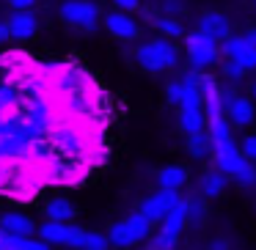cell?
Returning a JSON list of instances; mask_svg holds the SVG:
<instances>
[{
	"mask_svg": "<svg viewBox=\"0 0 256 250\" xmlns=\"http://www.w3.org/2000/svg\"><path fill=\"white\" fill-rule=\"evenodd\" d=\"M135 58H138V66L146 69V72H166V69L176 66L179 52L168 39H154V41L140 44L135 50Z\"/></svg>",
	"mask_w": 256,
	"mask_h": 250,
	"instance_id": "6da1fadb",
	"label": "cell"
},
{
	"mask_svg": "<svg viewBox=\"0 0 256 250\" xmlns=\"http://www.w3.org/2000/svg\"><path fill=\"white\" fill-rule=\"evenodd\" d=\"M152 234V223L146 220L140 212H135V215H130L127 220H118L110 226V231H108V239H110L113 248L118 250H127L132 248V245L144 242L146 237Z\"/></svg>",
	"mask_w": 256,
	"mask_h": 250,
	"instance_id": "7a4b0ae2",
	"label": "cell"
},
{
	"mask_svg": "<svg viewBox=\"0 0 256 250\" xmlns=\"http://www.w3.org/2000/svg\"><path fill=\"white\" fill-rule=\"evenodd\" d=\"M184 44H188V55H190L193 72H204V69L215 66L220 61V47H218V41H212L210 36L198 33V30L184 36Z\"/></svg>",
	"mask_w": 256,
	"mask_h": 250,
	"instance_id": "3957f363",
	"label": "cell"
},
{
	"mask_svg": "<svg viewBox=\"0 0 256 250\" xmlns=\"http://www.w3.org/2000/svg\"><path fill=\"white\" fill-rule=\"evenodd\" d=\"M58 14H61L64 22L74 25V28H83V30H94L102 17L100 6L91 3V0H64Z\"/></svg>",
	"mask_w": 256,
	"mask_h": 250,
	"instance_id": "277c9868",
	"label": "cell"
},
{
	"mask_svg": "<svg viewBox=\"0 0 256 250\" xmlns=\"http://www.w3.org/2000/svg\"><path fill=\"white\" fill-rule=\"evenodd\" d=\"M179 193L176 190H157L154 195H149V198L144 201V206H140V215L146 217V220L154 226V223H162L168 217V212L174 209V206L179 204Z\"/></svg>",
	"mask_w": 256,
	"mask_h": 250,
	"instance_id": "5b68a950",
	"label": "cell"
},
{
	"mask_svg": "<svg viewBox=\"0 0 256 250\" xmlns=\"http://www.w3.org/2000/svg\"><path fill=\"white\" fill-rule=\"evenodd\" d=\"M0 228L12 234V237H25V239H34V234H39L36 223L22 212H3L0 215Z\"/></svg>",
	"mask_w": 256,
	"mask_h": 250,
	"instance_id": "8992f818",
	"label": "cell"
},
{
	"mask_svg": "<svg viewBox=\"0 0 256 250\" xmlns=\"http://www.w3.org/2000/svg\"><path fill=\"white\" fill-rule=\"evenodd\" d=\"M105 28H108V33L110 36H116V39H122V41H132V39H138V22H135L130 14H124V11H110L105 17Z\"/></svg>",
	"mask_w": 256,
	"mask_h": 250,
	"instance_id": "52a82bcc",
	"label": "cell"
},
{
	"mask_svg": "<svg viewBox=\"0 0 256 250\" xmlns=\"http://www.w3.org/2000/svg\"><path fill=\"white\" fill-rule=\"evenodd\" d=\"M8 30H12V39L17 41H28L36 36V28H39V22H36V17L30 11H14L12 17L6 19Z\"/></svg>",
	"mask_w": 256,
	"mask_h": 250,
	"instance_id": "ba28073f",
	"label": "cell"
},
{
	"mask_svg": "<svg viewBox=\"0 0 256 250\" xmlns=\"http://www.w3.org/2000/svg\"><path fill=\"white\" fill-rule=\"evenodd\" d=\"M198 33H204V36H210L212 41H226L228 36V19L223 17V14H218V11H206V14H201V19H198Z\"/></svg>",
	"mask_w": 256,
	"mask_h": 250,
	"instance_id": "9c48e42d",
	"label": "cell"
},
{
	"mask_svg": "<svg viewBox=\"0 0 256 250\" xmlns=\"http://www.w3.org/2000/svg\"><path fill=\"white\" fill-rule=\"evenodd\" d=\"M254 116H256V110H254V102H250L248 96H237V99L232 102V107H228V113H226V118L240 129L250 127Z\"/></svg>",
	"mask_w": 256,
	"mask_h": 250,
	"instance_id": "30bf717a",
	"label": "cell"
},
{
	"mask_svg": "<svg viewBox=\"0 0 256 250\" xmlns=\"http://www.w3.org/2000/svg\"><path fill=\"white\" fill-rule=\"evenodd\" d=\"M44 215H47V220H52V223H69L74 217V204L69 198H50L44 204Z\"/></svg>",
	"mask_w": 256,
	"mask_h": 250,
	"instance_id": "8fae6325",
	"label": "cell"
},
{
	"mask_svg": "<svg viewBox=\"0 0 256 250\" xmlns=\"http://www.w3.org/2000/svg\"><path fill=\"white\" fill-rule=\"evenodd\" d=\"M184 182H188V168L182 165L160 168V173H157V187L160 190H179Z\"/></svg>",
	"mask_w": 256,
	"mask_h": 250,
	"instance_id": "7c38bea8",
	"label": "cell"
},
{
	"mask_svg": "<svg viewBox=\"0 0 256 250\" xmlns=\"http://www.w3.org/2000/svg\"><path fill=\"white\" fill-rule=\"evenodd\" d=\"M184 223H188V201H179V204L168 212L166 220L160 223V231L179 237V234H182V228H184Z\"/></svg>",
	"mask_w": 256,
	"mask_h": 250,
	"instance_id": "4fadbf2b",
	"label": "cell"
},
{
	"mask_svg": "<svg viewBox=\"0 0 256 250\" xmlns=\"http://www.w3.org/2000/svg\"><path fill=\"white\" fill-rule=\"evenodd\" d=\"M245 165H248V160L240 154V149L237 151H226V154H215V168L223 173V176H237Z\"/></svg>",
	"mask_w": 256,
	"mask_h": 250,
	"instance_id": "5bb4252c",
	"label": "cell"
},
{
	"mask_svg": "<svg viewBox=\"0 0 256 250\" xmlns=\"http://www.w3.org/2000/svg\"><path fill=\"white\" fill-rule=\"evenodd\" d=\"M198 190H201V198H218V195L226 190V176L220 171H206L198 182Z\"/></svg>",
	"mask_w": 256,
	"mask_h": 250,
	"instance_id": "9a60e30c",
	"label": "cell"
},
{
	"mask_svg": "<svg viewBox=\"0 0 256 250\" xmlns=\"http://www.w3.org/2000/svg\"><path fill=\"white\" fill-rule=\"evenodd\" d=\"M179 127L188 135H201L206 132V116L201 110H179Z\"/></svg>",
	"mask_w": 256,
	"mask_h": 250,
	"instance_id": "2e32d148",
	"label": "cell"
},
{
	"mask_svg": "<svg viewBox=\"0 0 256 250\" xmlns=\"http://www.w3.org/2000/svg\"><path fill=\"white\" fill-rule=\"evenodd\" d=\"M66 234H69V223L47 220L44 226H39V239L47 245H64V248H66Z\"/></svg>",
	"mask_w": 256,
	"mask_h": 250,
	"instance_id": "e0dca14e",
	"label": "cell"
},
{
	"mask_svg": "<svg viewBox=\"0 0 256 250\" xmlns=\"http://www.w3.org/2000/svg\"><path fill=\"white\" fill-rule=\"evenodd\" d=\"M188 151H190L193 160H204V157H210L215 149H212L210 135L201 132V135H190V138H188Z\"/></svg>",
	"mask_w": 256,
	"mask_h": 250,
	"instance_id": "ac0fdd59",
	"label": "cell"
},
{
	"mask_svg": "<svg viewBox=\"0 0 256 250\" xmlns=\"http://www.w3.org/2000/svg\"><path fill=\"white\" fill-rule=\"evenodd\" d=\"M242 50H245L242 36H228V39L220 44V55H226V61H237Z\"/></svg>",
	"mask_w": 256,
	"mask_h": 250,
	"instance_id": "d6986e66",
	"label": "cell"
},
{
	"mask_svg": "<svg viewBox=\"0 0 256 250\" xmlns=\"http://www.w3.org/2000/svg\"><path fill=\"white\" fill-rule=\"evenodd\" d=\"M188 201V223H201L206 217V198H184Z\"/></svg>",
	"mask_w": 256,
	"mask_h": 250,
	"instance_id": "ffe728a7",
	"label": "cell"
},
{
	"mask_svg": "<svg viewBox=\"0 0 256 250\" xmlns=\"http://www.w3.org/2000/svg\"><path fill=\"white\" fill-rule=\"evenodd\" d=\"M108 248H110V239H108V234H102V231H86L83 250H108Z\"/></svg>",
	"mask_w": 256,
	"mask_h": 250,
	"instance_id": "44dd1931",
	"label": "cell"
},
{
	"mask_svg": "<svg viewBox=\"0 0 256 250\" xmlns=\"http://www.w3.org/2000/svg\"><path fill=\"white\" fill-rule=\"evenodd\" d=\"M154 25L160 28L162 36H168V41L176 39V36H182V28H179V22H176V19H171V17H157Z\"/></svg>",
	"mask_w": 256,
	"mask_h": 250,
	"instance_id": "7402d4cb",
	"label": "cell"
},
{
	"mask_svg": "<svg viewBox=\"0 0 256 250\" xmlns=\"http://www.w3.org/2000/svg\"><path fill=\"white\" fill-rule=\"evenodd\" d=\"M176 242H179V237L160 231V234L152 237V250H174V248H176Z\"/></svg>",
	"mask_w": 256,
	"mask_h": 250,
	"instance_id": "603a6c76",
	"label": "cell"
},
{
	"mask_svg": "<svg viewBox=\"0 0 256 250\" xmlns=\"http://www.w3.org/2000/svg\"><path fill=\"white\" fill-rule=\"evenodd\" d=\"M83 242H86V231H83L80 226H72V223H69L66 248H72V250H83Z\"/></svg>",
	"mask_w": 256,
	"mask_h": 250,
	"instance_id": "cb8c5ba5",
	"label": "cell"
},
{
	"mask_svg": "<svg viewBox=\"0 0 256 250\" xmlns=\"http://www.w3.org/2000/svg\"><path fill=\"white\" fill-rule=\"evenodd\" d=\"M240 154L248 162H256V135H245L242 143H240Z\"/></svg>",
	"mask_w": 256,
	"mask_h": 250,
	"instance_id": "d4e9b609",
	"label": "cell"
},
{
	"mask_svg": "<svg viewBox=\"0 0 256 250\" xmlns=\"http://www.w3.org/2000/svg\"><path fill=\"white\" fill-rule=\"evenodd\" d=\"M182 91H184V83H182V80H174V83H168V85H166L168 105H179V102H182Z\"/></svg>",
	"mask_w": 256,
	"mask_h": 250,
	"instance_id": "484cf974",
	"label": "cell"
},
{
	"mask_svg": "<svg viewBox=\"0 0 256 250\" xmlns=\"http://www.w3.org/2000/svg\"><path fill=\"white\" fill-rule=\"evenodd\" d=\"M234 182L242 184V187H250V184H256V168H254V162H248V165H245L242 171L234 176Z\"/></svg>",
	"mask_w": 256,
	"mask_h": 250,
	"instance_id": "4316f807",
	"label": "cell"
},
{
	"mask_svg": "<svg viewBox=\"0 0 256 250\" xmlns=\"http://www.w3.org/2000/svg\"><path fill=\"white\" fill-rule=\"evenodd\" d=\"M237 61H240V66H242L245 72L256 69V50H254V47H245V50L240 52V58H237Z\"/></svg>",
	"mask_w": 256,
	"mask_h": 250,
	"instance_id": "83f0119b",
	"label": "cell"
},
{
	"mask_svg": "<svg viewBox=\"0 0 256 250\" xmlns=\"http://www.w3.org/2000/svg\"><path fill=\"white\" fill-rule=\"evenodd\" d=\"M223 74H226L228 80H240L245 74V69L240 66V61H226L223 63Z\"/></svg>",
	"mask_w": 256,
	"mask_h": 250,
	"instance_id": "f1b7e54d",
	"label": "cell"
},
{
	"mask_svg": "<svg viewBox=\"0 0 256 250\" xmlns=\"http://www.w3.org/2000/svg\"><path fill=\"white\" fill-rule=\"evenodd\" d=\"M113 6H116V11L130 14V11H135V8L140 6V0H113Z\"/></svg>",
	"mask_w": 256,
	"mask_h": 250,
	"instance_id": "f546056e",
	"label": "cell"
},
{
	"mask_svg": "<svg viewBox=\"0 0 256 250\" xmlns=\"http://www.w3.org/2000/svg\"><path fill=\"white\" fill-rule=\"evenodd\" d=\"M22 250H50V245L42 242V239H25Z\"/></svg>",
	"mask_w": 256,
	"mask_h": 250,
	"instance_id": "4dcf8cb0",
	"label": "cell"
},
{
	"mask_svg": "<svg viewBox=\"0 0 256 250\" xmlns=\"http://www.w3.org/2000/svg\"><path fill=\"white\" fill-rule=\"evenodd\" d=\"M34 3H36V0H8V6H12L14 11H28Z\"/></svg>",
	"mask_w": 256,
	"mask_h": 250,
	"instance_id": "1f68e13d",
	"label": "cell"
},
{
	"mask_svg": "<svg viewBox=\"0 0 256 250\" xmlns=\"http://www.w3.org/2000/svg\"><path fill=\"white\" fill-rule=\"evenodd\" d=\"M242 41H245V47H254V50H256V28L245 30V33H242Z\"/></svg>",
	"mask_w": 256,
	"mask_h": 250,
	"instance_id": "d6a6232c",
	"label": "cell"
},
{
	"mask_svg": "<svg viewBox=\"0 0 256 250\" xmlns=\"http://www.w3.org/2000/svg\"><path fill=\"white\" fill-rule=\"evenodd\" d=\"M210 250H228V242L218 237V239H212V242H210Z\"/></svg>",
	"mask_w": 256,
	"mask_h": 250,
	"instance_id": "836d02e7",
	"label": "cell"
},
{
	"mask_svg": "<svg viewBox=\"0 0 256 250\" xmlns=\"http://www.w3.org/2000/svg\"><path fill=\"white\" fill-rule=\"evenodd\" d=\"M8 39H12V30H8L6 22H0V44H6Z\"/></svg>",
	"mask_w": 256,
	"mask_h": 250,
	"instance_id": "e575fe53",
	"label": "cell"
},
{
	"mask_svg": "<svg viewBox=\"0 0 256 250\" xmlns=\"http://www.w3.org/2000/svg\"><path fill=\"white\" fill-rule=\"evenodd\" d=\"M250 96H254V99H256V83L250 85Z\"/></svg>",
	"mask_w": 256,
	"mask_h": 250,
	"instance_id": "d590c367",
	"label": "cell"
},
{
	"mask_svg": "<svg viewBox=\"0 0 256 250\" xmlns=\"http://www.w3.org/2000/svg\"><path fill=\"white\" fill-rule=\"evenodd\" d=\"M3 237H6V231H3V228H0V239H3Z\"/></svg>",
	"mask_w": 256,
	"mask_h": 250,
	"instance_id": "8d00e7d4",
	"label": "cell"
}]
</instances>
